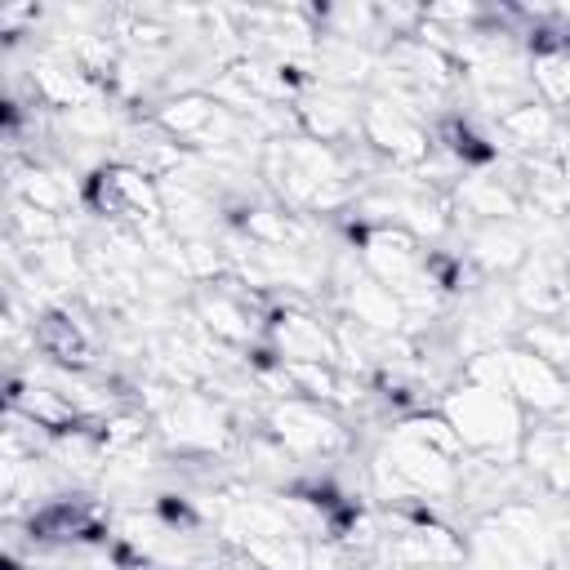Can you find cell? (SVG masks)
I'll list each match as a JSON object with an SVG mask.
<instances>
[{
  "instance_id": "7c38bea8",
  "label": "cell",
  "mask_w": 570,
  "mask_h": 570,
  "mask_svg": "<svg viewBox=\"0 0 570 570\" xmlns=\"http://www.w3.org/2000/svg\"><path fill=\"white\" fill-rule=\"evenodd\" d=\"M343 307H347V321H356L361 330L383 334V338H396L401 325L410 321L405 303H401L383 281H374L370 272H356V276L343 285Z\"/></svg>"
},
{
  "instance_id": "8992f818",
  "label": "cell",
  "mask_w": 570,
  "mask_h": 570,
  "mask_svg": "<svg viewBox=\"0 0 570 570\" xmlns=\"http://www.w3.org/2000/svg\"><path fill=\"white\" fill-rule=\"evenodd\" d=\"M85 200L94 214H102L107 223L116 227H129L134 236L147 232V227H160L165 223V200H160V183L147 178L142 169L116 160V165H102L89 183H85Z\"/></svg>"
},
{
  "instance_id": "e0dca14e",
  "label": "cell",
  "mask_w": 570,
  "mask_h": 570,
  "mask_svg": "<svg viewBox=\"0 0 570 570\" xmlns=\"http://www.w3.org/2000/svg\"><path fill=\"white\" fill-rule=\"evenodd\" d=\"M459 205L468 214H476L481 223H512V214L521 209L512 183H499V178H463Z\"/></svg>"
},
{
  "instance_id": "4fadbf2b",
  "label": "cell",
  "mask_w": 570,
  "mask_h": 570,
  "mask_svg": "<svg viewBox=\"0 0 570 570\" xmlns=\"http://www.w3.org/2000/svg\"><path fill=\"white\" fill-rule=\"evenodd\" d=\"M31 343L67 370H85L94 361V334L85 330V321H76L62 307H49V312L31 316Z\"/></svg>"
},
{
  "instance_id": "52a82bcc",
  "label": "cell",
  "mask_w": 570,
  "mask_h": 570,
  "mask_svg": "<svg viewBox=\"0 0 570 570\" xmlns=\"http://www.w3.org/2000/svg\"><path fill=\"white\" fill-rule=\"evenodd\" d=\"M361 138L396 165H419L432 151V134H428L423 116L387 94H374L361 102Z\"/></svg>"
},
{
  "instance_id": "9c48e42d",
  "label": "cell",
  "mask_w": 570,
  "mask_h": 570,
  "mask_svg": "<svg viewBox=\"0 0 570 570\" xmlns=\"http://www.w3.org/2000/svg\"><path fill=\"white\" fill-rule=\"evenodd\" d=\"M503 387L521 410L534 414H570V379L552 370L530 347H503Z\"/></svg>"
},
{
  "instance_id": "9a60e30c",
  "label": "cell",
  "mask_w": 570,
  "mask_h": 570,
  "mask_svg": "<svg viewBox=\"0 0 570 570\" xmlns=\"http://www.w3.org/2000/svg\"><path fill=\"white\" fill-rule=\"evenodd\" d=\"M525 258H530V240L521 236L517 223H481L468 236V263H476L485 276L521 272Z\"/></svg>"
},
{
  "instance_id": "8fae6325",
  "label": "cell",
  "mask_w": 570,
  "mask_h": 570,
  "mask_svg": "<svg viewBox=\"0 0 570 570\" xmlns=\"http://www.w3.org/2000/svg\"><path fill=\"white\" fill-rule=\"evenodd\" d=\"M298 125L307 129V138L334 147V142H343V138L361 134V102L352 98V89L316 85L312 94L298 98Z\"/></svg>"
},
{
  "instance_id": "ba28073f",
  "label": "cell",
  "mask_w": 570,
  "mask_h": 570,
  "mask_svg": "<svg viewBox=\"0 0 570 570\" xmlns=\"http://www.w3.org/2000/svg\"><path fill=\"white\" fill-rule=\"evenodd\" d=\"M191 312H196L191 321H196L214 343L245 347V343H254L258 334L267 338V321H263L258 307H254V289L240 285V281H209V285H200Z\"/></svg>"
},
{
  "instance_id": "6da1fadb",
  "label": "cell",
  "mask_w": 570,
  "mask_h": 570,
  "mask_svg": "<svg viewBox=\"0 0 570 570\" xmlns=\"http://www.w3.org/2000/svg\"><path fill=\"white\" fill-rule=\"evenodd\" d=\"M463 459H468V450L454 436V428L445 423V414L419 410V414L401 419L374 450L370 485L392 508H419L428 499H445L459 490Z\"/></svg>"
},
{
  "instance_id": "5b68a950",
  "label": "cell",
  "mask_w": 570,
  "mask_h": 570,
  "mask_svg": "<svg viewBox=\"0 0 570 570\" xmlns=\"http://www.w3.org/2000/svg\"><path fill=\"white\" fill-rule=\"evenodd\" d=\"M267 436L289 454V459H338L352 445V432L334 414V405L307 401V396H281L267 405Z\"/></svg>"
},
{
  "instance_id": "2e32d148",
  "label": "cell",
  "mask_w": 570,
  "mask_h": 570,
  "mask_svg": "<svg viewBox=\"0 0 570 570\" xmlns=\"http://www.w3.org/2000/svg\"><path fill=\"white\" fill-rule=\"evenodd\" d=\"M494 134H499V138H503L508 147L525 151V160H530V156H552V138H557V116H552V107H548V102L530 98V102L512 107L508 116H499Z\"/></svg>"
},
{
  "instance_id": "d6986e66",
  "label": "cell",
  "mask_w": 570,
  "mask_h": 570,
  "mask_svg": "<svg viewBox=\"0 0 570 570\" xmlns=\"http://www.w3.org/2000/svg\"><path fill=\"white\" fill-rule=\"evenodd\" d=\"M521 347H530L534 356H543L552 370H561L570 379V325L548 316V321H530L521 330Z\"/></svg>"
},
{
  "instance_id": "ffe728a7",
  "label": "cell",
  "mask_w": 570,
  "mask_h": 570,
  "mask_svg": "<svg viewBox=\"0 0 570 570\" xmlns=\"http://www.w3.org/2000/svg\"><path fill=\"white\" fill-rule=\"evenodd\" d=\"M561 289H566V307H570V258H566V272H561Z\"/></svg>"
},
{
  "instance_id": "7a4b0ae2",
  "label": "cell",
  "mask_w": 570,
  "mask_h": 570,
  "mask_svg": "<svg viewBox=\"0 0 570 570\" xmlns=\"http://www.w3.org/2000/svg\"><path fill=\"white\" fill-rule=\"evenodd\" d=\"M263 178L285 200V209H298V214L334 209L352 191V183H347L352 169H347L343 151L330 147V142H316L307 134L267 138V147H263Z\"/></svg>"
},
{
  "instance_id": "30bf717a",
  "label": "cell",
  "mask_w": 570,
  "mask_h": 570,
  "mask_svg": "<svg viewBox=\"0 0 570 570\" xmlns=\"http://www.w3.org/2000/svg\"><path fill=\"white\" fill-rule=\"evenodd\" d=\"M267 347L281 365H338V338L307 312H276L267 321Z\"/></svg>"
},
{
  "instance_id": "3957f363",
  "label": "cell",
  "mask_w": 570,
  "mask_h": 570,
  "mask_svg": "<svg viewBox=\"0 0 570 570\" xmlns=\"http://www.w3.org/2000/svg\"><path fill=\"white\" fill-rule=\"evenodd\" d=\"M441 414H445V423L454 428V436L463 441V450L472 459H494V463L521 459L525 410L508 392L459 383L441 396Z\"/></svg>"
},
{
  "instance_id": "5bb4252c",
  "label": "cell",
  "mask_w": 570,
  "mask_h": 570,
  "mask_svg": "<svg viewBox=\"0 0 570 570\" xmlns=\"http://www.w3.org/2000/svg\"><path fill=\"white\" fill-rule=\"evenodd\" d=\"M521 463H525L552 494H570V428H566V423L525 428Z\"/></svg>"
},
{
  "instance_id": "ac0fdd59",
  "label": "cell",
  "mask_w": 570,
  "mask_h": 570,
  "mask_svg": "<svg viewBox=\"0 0 570 570\" xmlns=\"http://www.w3.org/2000/svg\"><path fill=\"white\" fill-rule=\"evenodd\" d=\"M530 76H534L539 102L570 111V53L566 49H539L530 58Z\"/></svg>"
},
{
  "instance_id": "277c9868",
  "label": "cell",
  "mask_w": 570,
  "mask_h": 570,
  "mask_svg": "<svg viewBox=\"0 0 570 570\" xmlns=\"http://www.w3.org/2000/svg\"><path fill=\"white\" fill-rule=\"evenodd\" d=\"M156 436L178 454H218L236 428L223 401L196 392V387H165L156 401Z\"/></svg>"
}]
</instances>
